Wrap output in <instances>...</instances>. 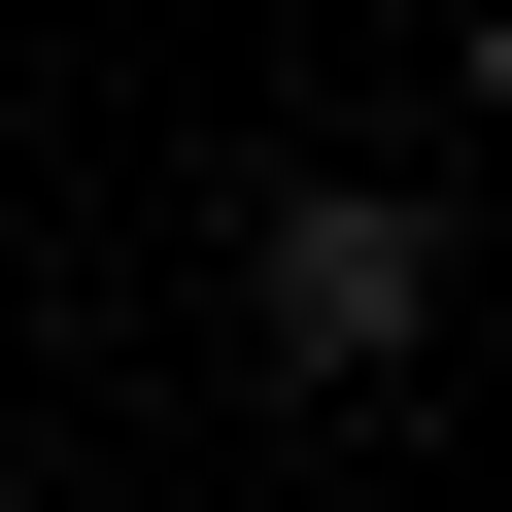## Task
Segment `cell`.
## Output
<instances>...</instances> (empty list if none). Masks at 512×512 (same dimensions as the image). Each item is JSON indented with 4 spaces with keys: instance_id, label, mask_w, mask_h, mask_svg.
I'll list each match as a JSON object with an SVG mask.
<instances>
[{
    "instance_id": "2",
    "label": "cell",
    "mask_w": 512,
    "mask_h": 512,
    "mask_svg": "<svg viewBox=\"0 0 512 512\" xmlns=\"http://www.w3.org/2000/svg\"><path fill=\"white\" fill-rule=\"evenodd\" d=\"M478 137H512V0H478Z\"/></svg>"
},
{
    "instance_id": "1",
    "label": "cell",
    "mask_w": 512,
    "mask_h": 512,
    "mask_svg": "<svg viewBox=\"0 0 512 512\" xmlns=\"http://www.w3.org/2000/svg\"><path fill=\"white\" fill-rule=\"evenodd\" d=\"M239 308H274V376H410V342H444V205H342V171H308L274 239H239Z\"/></svg>"
}]
</instances>
